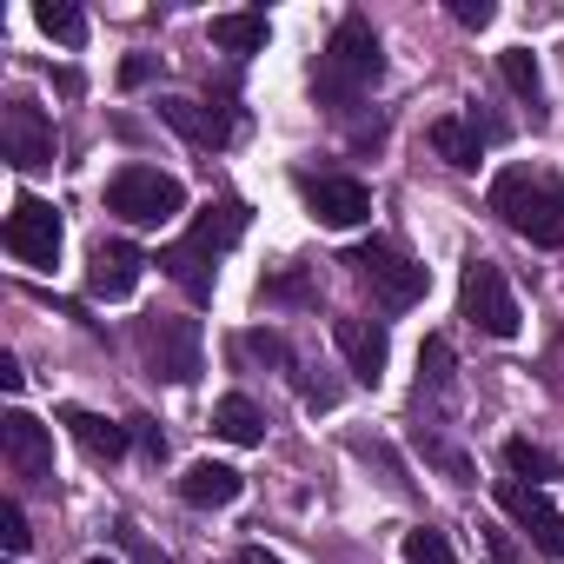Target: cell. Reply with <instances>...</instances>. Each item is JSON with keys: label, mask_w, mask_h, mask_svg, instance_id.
Masks as SVG:
<instances>
[{"label": "cell", "mask_w": 564, "mask_h": 564, "mask_svg": "<svg viewBox=\"0 0 564 564\" xmlns=\"http://www.w3.org/2000/svg\"><path fill=\"white\" fill-rule=\"evenodd\" d=\"M379 34H372V21L366 14H346L339 28H333V47L319 54V74H313V87H319V100L326 107H346L359 87H372L379 80Z\"/></svg>", "instance_id": "obj_1"}, {"label": "cell", "mask_w": 564, "mask_h": 564, "mask_svg": "<svg viewBox=\"0 0 564 564\" xmlns=\"http://www.w3.org/2000/svg\"><path fill=\"white\" fill-rule=\"evenodd\" d=\"M491 213L531 246H564V186H538L531 173L505 166L491 180Z\"/></svg>", "instance_id": "obj_2"}, {"label": "cell", "mask_w": 564, "mask_h": 564, "mask_svg": "<svg viewBox=\"0 0 564 564\" xmlns=\"http://www.w3.org/2000/svg\"><path fill=\"white\" fill-rule=\"evenodd\" d=\"M107 206L120 219H133V226H166V219L186 213V186L173 173H160V166H120L113 186H107Z\"/></svg>", "instance_id": "obj_3"}, {"label": "cell", "mask_w": 564, "mask_h": 564, "mask_svg": "<svg viewBox=\"0 0 564 564\" xmlns=\"http://www.w3.org/2000/svg\"><path fill=\"white\" fill-rule=\"evenodd\" d=\"M199 319L186 313H153L140 319V352H147V372L166 379V386H193L199 379Z\"/></svg>", "instance_id": "obj_4"}, {"label": "cell", "mask_w": 564, "mask_h": 564, "mask_svg": "<svg viewBox=\"0 0 564 564\" xmlns=\"http://www.w3.org/2000/svg\"><path fill=\"white\" fill-rule=\"evenodd\" d=\"M346 265L366 279V286H372L386 306H399V313L425 300V265H412L392 239H359V246L346 252Z\"/></svg>", "instance_id": "obj_5"}, {"label": "cell", "mask_w": 564, "mask_h": 564, "mask_svg": "<svg viewBox=\"0 0 564 564\" xmlns=\"http://www.w3.org/2000/svg\"><path fill=\"white\" fill-rule=\"evenodd\" d=\"M458 306H465V319H471L478 333H491V339H511V333H518V300H511V286H505V265H491V259H465Z\"/></svg>", "instance_id": "obj_6"}, {"label": "cell", "mask_w": 564, "mask_h": 564, "mask_svg": "<svg viewBox=\"0 0 564 564\" xmlns=\"http://www.w3.org/2000/svg\"><path fill=\"white\" fill-rule=\"evenodd\" d=\"M8 252H14L21 265H54V259H61V213H54L47 199L21 193L14 213H8Z\"/></svg>", "instance_id": "obj_7"}, {"label": "cell", "mask_w": 564, "mask_h": 564, "mask_svg": "<svg viewBox=\"0 0 564 564\" xmlns=\"http://www.w3.org/2000/svg\"><path fill=\"white\" fill-rule=\"evenodd\" d=\"M498 505L518 518V531H531V544L544 557H564V511L544 498V485H524V478H498Z\"/></svg>", "instance_id": "obj_8"}, {"label": "cell", "mask_w": 564, "mask_h": 564, "mask_svg": "<svg viewBox=\"0 0 564 564\" xmlns=\"http://www.w3.org/2000/svg\"><path fill=\"white\" fill-rule=\"evenodd\" d=\"M0 452H8V471L21 485H47L54 478V432L34 412H8V419H0Z\"/></svg>", "instance_id": "obj_9"}, {"label": "cell", "mask_w": 564, "mask_h": 564, "mask_svg": "<svg viewBox=\"0 0 564 564\" xmlns=\"http://www.w3.org/2000/svg\"><path fill=\"white\" fill-rule=\"evenodd\" d=\"M0 133H8V160L14 166H54V127L34 100H8V113H0Z\"/></svg>", "instance_id": "obj_10"}, {"label": "cell", "mask_w": 564, "mask_h": 564, "mask_svg": "<svg viewBox=\"0 0 564 564\" xmlns=\"http://www.w3.org/2000/svg\"><path fill=\"white\" fill-rule=\"evenodd\" d=\"M140 246H127V239H100L94 246V259H87V293L94 300H133V286H140Z\"/></svg>", "instance_id": "obj_11"}, {"label": "cell", "mask_w": 564, "mask_h": 564, "mask_svg": "<svg viewBox=\"0 0 564 564\" xmlns=\"http://www.w3.org/2000/svg\"><path fill=\"white\" fill-rule=\"evenodd\" d=\"M333 346L346 352V366H352V379H359V386H379V379H386L392 339H386V326H379V319H333Z\"/></svg>", "instance_id": "obj_12"}, {"label": "cell", "mask_w": 564, "mask_h": 564, "mask_svg": "<svg viewBox=\"0 0 564 564\" xmlns=\"http://www.w3.org/2000/svg\"><path fill=\"white\" fill-rule=\"evenodd\" d=\"M306 206H313L319 226H359V219H372V193L359 180H313Z\"/></svg>", "instance_id": "obj_13"}, {"label": "cell", "mask_w": 564, "mask_h": 564, "mask_svg": "<svg viewBox=\"0 0 564 564\" xmlns=\"http://www.w3.org/2000/svg\"><path fill=\"white\" fill-rule=\"evenodd\" d=\"M61 425L74 432V445H80L87 458H107V465L133 445V432H127V425H113V419H100V412H80V405H67V412H61Z\"/></svg>", "instance_id": "obj_14"}, {"label": "cell", "mask_w": 564, "mask_h": 564, "mask_svg": "<svg viewBox=\"0 0 564 564\" xmlns=\"http://www.w3.org/2000/svg\"><path fill=\"white\" fill-rule=\"evenodd\" d=\"M239 491H246V478H239L232 465H213V458L186 465V478H180V498L199 505V511H219V505H232Z\"/></svg>", "instance_id": "obj_15"}, {"label": "cell", "mask_w": 564, "mask_h": 564, "mask_svg": "<svg viewBox=\"0 0 564 564\" xmlns=\"http://www.w3.org/2000/svg\"><path fill=\"white\" fill-rule=\"evenodd\" d=\"M160 120H166L180 140H193V147H219V140H226L219 113L199 107V100H186V94H166V100H160Z\"/></svg>", "instance_id": "obj_16"}, {"label": "cell", "mask_w": 564, "mask_h": 564, "mask_svg": "<svg viewBox=\"0 0 564 564\" xmlns=\"http://www.w3.org/2000/svg\"><path fill=\"white\" fill-rule=\"evenodd\" d=\"M246 199H213L206 213H199V226H193V246H206V252H226L239 232H246Z\"/></svg>", "instance_id": "obj_17"}, {"label": "cell", "mask_w": 564, "mask_h": 564, "mask_svg": "<svg viewBox=\"0 0 564 564\" xmlns=\"http://www.w3.org/2000/svg\"><path fill=\"white\" fill-rule=\"evenodd\" d=\"M213 432L232 438V445H259V438H265V412H259L246 392H226V399L213 405Z\"/></svg>", "instance_id": "obj_18"}, {"label": "cell", "mask_w": 564, "mask_h": 564, "mask_svg": "<svg viewBox=\"0 0 564 564\" xmlns=\"http://www.w3.org/2000/svg\"><path fill=\"white\" fill-rule=\"evenodd\" d=\"M432 147H438V160H445V166H458V173H471V166H478V127H471V120H458V113L432 120Z\"/></svg>", "instance_id": "obj_19"}, {"label": "cell", "mask_w": 564, "mask_h": 564, "mask_svg": "<svg viewBox=\"0 0 564 564\" xmlns=\"http://www.w3.org/2000/svg\"><path fill=\"white\" fill-rule=\"evenodd\" d=\"M160 265H166V272L180 279V286H186V300H213V272H206V246H193V239H186V246H166V252H160Z\"/></svg>", "instance_id": "obj_20"}, {"label": "cell", "mask_w": 564, "mask_h": 564, "mask_svg": "<svg viewBox=\"0 0 564 564\" xmlns=\"http://www.w3.org/2000/svg\"><path fill=\"white\" fill-rule=\"evenodd\" d=\"M213 47L219 54H259L265 47V14H213Z\"/></svg>", "instance_id": "obj_21"}, {"label": "cell", "mask_w": 564, "mask_h": 564, "mask_svg": "<svg viewBox=\"0 0 564 564\" xmlns=\"http://www.w3.org/2000/svg\"><path fill=\"white\" fill-rule=\"evenodd\" d=\"M34 21H41V34L61 41V47H80V41H87V14L74 8V0H41Z\"/></svg>", "instance_id": "obj_22"}, {"label": "cell", "mask_w": 564, "mask_h": 564, "mask_svg": "<svg viewBox=\"0 0 564 564\" xmlns=\"http://www.w3.org/2000/svg\"><path fill=\"white\" fill-rule=\"evenodd\" d=\"M498 74H505V87L524 100V107H538V94H544V80H538V61L524 54V47H505L498 54Z\"/></svg>", "instance_id": "obj_23"}, {"label": "cell", "mask_w": 564, "mask_h": 564, "mask_svg": "<svg viewBox=\"0 0 564 564\" xmlns=\"http://www.w3.org/2000/svg\"><path fill=\"white\" fill-rule=\"evenodd\" d=\"M505 465H511V478H531V485L557 478V458H551L544 445H531V438H511V445H505Z\"/></svg>", "instance_id": "obj_24"}, {"label": "cell", "mask_w": 564, "mask_h": 564, "mask_svg": "<svg viewBox=\"0 0 564 564\" xmlns=\"http://www.w3.org/2000/svg\"><path fill=\"white\" fill-rule=\"evenodd\" d=\"M405 564H458V551H452L445 531L419 524V531H405Z\"/></svg>", "instance_id": "obj_25"}, {"label": "cell", "mask_w": 564, "mask_h": 564, "mask_svg": "<svg viewBox=\"0 0 564 564\" xmlns=\"http://www.w3.org/2000/svg\"><path fill=\"white\" fill-rule=\"evenodd\" d=\"M419 386H452V339H425L419 346Z\"/></svg>", "instance_id": "obj_26"}, {"label": "cell", "mask_w": 564, "mask_h": 564, "mask_svg": "<svg viewBox=\"0 0 564 564\" xmlns=\"http://www.w3.org/2000/svg\"><path fill=\"white\" fill-rule=\"evenodd\" d=\"M28 538H34V531H28V511H21V505H0V544L21 557V551H28Z\"/></svg>", "instance_id": "obj_27"}, {"label": "cell", "mask_w": 564, "mask_h": 564, "mask_svg": "<svg viewBox=\"0 0 564 564\" xmlns=\"http://www.w3.org/2000/svg\"><path fill=\"white\" fill-rule=\"evenodd\" d=\"M127 432H133V445H140L147 458H166V432H160L153 419H127Z\"/></svg>", "instance_id": "obj_28"}, {"label": "cell", "mask_w": 564, "mask_h": 564, "mask_svg": "<svg viewBox=\"0 0 564 564\" xmlns=\"http://www.w3.org/2000/svg\"><path fill=\"white\" fill-rule=\"evenodd\" d=\"M113 531H120V544L133 551V564H173V557H166V551H153V544H147V538H140L133 524H113Z\"/></svg>", "instance_id": "obj_29"}, {"label": "cell", "mask_w": 564, "mask_h": 564, "mask_svg": "<svg viewBox=\"0 0 564 564\" xmlns=\"http://www.w3.org/2000/svg\"><path fill=\"white\" fill-rule=\"evenodd\" d=\"M452 21L458 28H491V0H452Z\"/></svg>", "instance_id": "obj_30"}, {"label": "cell", "mask_w": 564, "mask_h": 564, "mask_svg": "<svg viewBox=\"0 0 564 564\" xmlns=\"http://www.w3.org/2000/svg\"><path fill=\"white\" fill-rule=\"evenodd\" d=\"M246 352H259V359H272V366H286V339H279V333H246Z\"/></svg>", "instance_id": "obj_31"}, {"label": "cell", "mask_w": 564, "mask_h": 564, "mask_svg": "<svg viewBox=\"0 0 564 564\" xmlns=\"http://www.w3.org/2000/svg\"><path fill=\"white\" fill-rule=\"evenodd\" d=\"M147 80H153V61H147V54L120 61V87H147Z\"/></svg>", "instance_id": "obj_32"}, {"label": "cell", "mask_w": 564, "mask_h": 564, "mask_svg": "<svg viewBox=\"0 0 564 564\" xmlns=\"http://www.w3.org/2000/svg\"><path fill=\"white\" fill-rule=\"evenodd\" d=\"M21 386H28L21 359H14V352H0V392H21Z\"/></svg>", "instance_id": "obj_33"}, {"label": "cell", "mask_w": 564, "mask_h": 564, "mask_svg": "<svg viewBox=\"0 0 564 564\" xmlns=\"http://www.w3.org/2000/svg\"><path fill=\"white\" fill-rule=\"evenodd\" d=\"M265 293H272V300H300V293H306V279H293V272H286V279H272Z\"/></svg>", "instance_id": "obj_34"}, {"label": "cell", "mask_w": 564, "mask_h": 564, "mask_svg": "<svg viewBox=\"0 0 564 564\" xmlns=\"http://www.w3.org/2000/svg\"><path fill=\"white\" fill-rule=\"evenodd\" d=\"M232 564H279V557H272V551H259V544H246V551H239Z\"/></svg>", "instance_id": "obj_35"}, {"label": "cell", "mask_w": 564, "mask_h": 564, "mask_svg": "<svg viewBox=\"0 0 564 564\" xmlns=\"http://www.w3.org/2000/svg\"><path fill=\"white\" fill-rule=\"evenodd\" d=\"M94 564H113V557H94Z\"/></svg>", "instance_id": "obj_36"}, {"label": "cell", "mask_w": 564, "mask_h": 564, "mask_svg": "<svg viewBox=\"0 0 564 564\" xmlns=\"http://www.w3.org/2000/svg\"><path fill=\"white\" fill-rule=\"evenodd\" d=\"M14 564H21V557H14Z\"/></svg>", "instance_id": "obj_37"}]
</instances>
